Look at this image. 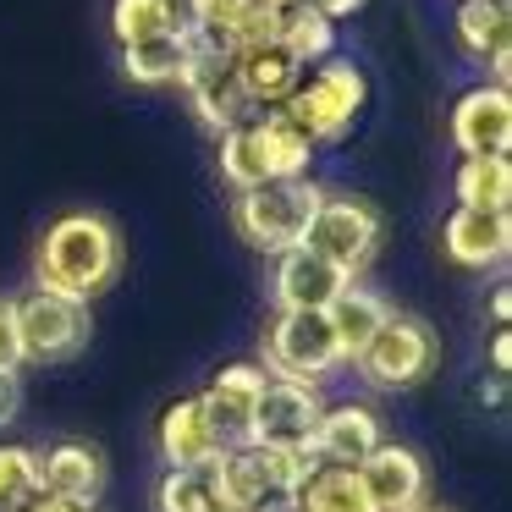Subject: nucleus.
<instances>
[{"label": "nucleus", "instance_id": "nucleus-21", "mask_svg": "<svg viewBox=\"0 0 512 512\" xmlns=\"http://www.w3.org/2000/svg\"><path fill=\"white\" fill-rule=\"evenodd\" d=\"M193 61V39L188 34H155V39H133L122 45V72L144 89H166V83H182Z\"/></svg>", "mask_w": 512, "mask_h": 512}, {"label": "nucleus", "instance_id": "nucleus-39", "mask_svg": "<svg viewBox=\"0 0 512 512\" xmlns=\"http://www.w3.org/2000/svg\"><path fill=\"white\" fill-rule=\"evenodd\" d=\"M221 512H226V507H221Z\"/></svg>", "mask_w": 512, "mask_h": 512}, {"label": "nucleus", "instance_id": "nucleus-7", "mask_svg": "<svg viewBox=\"0 0 512 512\" xmlns=\"http://www.w3.org/2000/svg\"><path fill=\"white\" fill-rule=\"evenodd\" d=\"M188 39H193V61H188V72H182L177 89L188 94L193 116H199L215 138L232 133V127H243V122H254L259 111H254V100L243 94V83H237L232 56L215 50V45H204L199 34H188Z\"/></svg>", "mask_w": 512, "mask_h": 512}, {"label": "nucleus", "instance_id": "nucleus-24", "mask_svg": "<svg viewBox=\"0 0 512 512\" xmlns=\"http://www.w3.org/2000/svg\"><path fill=\"white\" fill-rule=\"evenodd\" d=\"M254 138H259V155H265V177L270 182H292V177H309V160L314 144L287 122L281 111L254 116Z\"/></svg>", "mask_w": 512, "mask_h": 512}, {"label": "nucleus", "instance_id": "nucleus-2", "mask_svg": "<svg viewBox=\"0 0 512 512\" xmlns=\"http://www.w3.org/2000/svg\"><path fill=\"white\" fill-rule=\"evenodd\" d=\"M364 100H369V83H364V72H358V61L325 56L314 72H303V83L276 105V111L287 116L309 144H336V138H347V127L358 122Z\"/></svg>", "mask_w": 512, "mask_h": 512}, {"label": "nucleus", "instance_id": "nucleus-1", "mask_svg": "<svg viewBox=\"0 0 512 512\" xmlns=\"http://www.w3.org/2000/svg\"><path fill=\"white\" fill-rule=\"evenodd\" d=\"M116 276H122V237L105 215L72 210L45 226V237L34 248V281L45 292L94 303L100 292H111Z\"/></svg>", "mask_w": 512, "mask_h": 512}, {"label": "nucleus", "instance_id": "nucleus-29", "mask_svg": "<svg viewBox=\"0 0 512 512\" xmlns=\"http://www.w3.org/2000/svg\"><path fill=\"white\" fill-rule=\"evenodd\" d=\"M39 490V452L0 441V512H17Z\"/></svg>", "mask_w": 512, "mask_h": 512}, {"label": "nucleus", "instance_id": "nucleus-14", "mask_svg": "<svg viewBox=\"0 0 512 512\" xmlns=\"http://www.w3.org/2000/svg\"><path fill=\"white\" fill-rule=\"evenodd\" d=\"M380 441H386L380 435V413L369 402H336V408H320V419H314L309 452L331 468H358Z\"/></svg>", "mask_w": 512, "mask_h": 512}, {"label": "nucleus", "instance_id": "nucleus-26", "mask_svg": "<svg viewBox=\"0 0 512 512\" xmlns=\"http://www.w3.org/2000/svg\"><path fill=\"white\" fill-rule=\"evenodd\" d=\"M457 188V204H468V210H512V166L507 155H474L457 166L452 177Z\"/></svg>", "mask_w": 512, "mask_h": 512}, {"label": "nucleus", "instance_id": "nucleus-25", "mask_svg": "<svg viewBox=\"0 0 512 512\" xmlns=\"http://www.w3.org/2000/svg\"><path fill=\"white\" fill-rule=\"evenodd\" d=\"M292 507H298V512H375V501H369L358 468L320 463L309 479H303L298 496H292Z\"/></svg>", "mask_w": 512, "mask_h": 512}, {"label": "nucleus", "instance_id": "nucleus-27", "mask_svg": "<svg viewBox=\"0 0 512 512\" xmlns=\"http://www.w3.org/2000/svg\"><path fill=\"white\" fill-rule=\"evenodd\" d=\"M155 512H221L210 468H166L155 485Z\"/></svg>", "mask_w": 512, "mask_h": 512}, {"label": "nucleus", "instance_id": "nucleus-20", "mask_svg": "<svg viewBox=\"0 0 512 512\" xmlns=\"http://www.w3.org/2000/svg\"><path fill=\"white\" fill-rule=\"evenodd\" d=\"M232 67H237V83H243V94L254 100V111H276V105L303 83V67L276 45V39H270V45H254V50H237Z\"/></svg>", "mask_w": 512, "mask_h": 512}, {"label": "nucleus", "instance_id": "nucleus-5", "mask_svg": "<svg viewBox=\"0 0 512 512\" xmlns=\"http://www.w3.org/2000/svg\"><path fill=\"white\" fill-rule=\"evenodd\" d=\"M265 369L276 380H303V386L336 375L342 369V347L331 336L325 309H281L265 331Z\"/></svg>", "mask_w": 512, "mask_h": 512}, {"label": "nucleus", "instance_id": "nucleus-22", "mask_svg": "<svg viewBox=\"0 0 512 512\" xmlns=\"http://www.w3.org/2000/svg\"><path fill=\"white\" fill-rule=\"evenodd\" d=\"M386 314H391V303L380 298V292H364V287L336 292V303L325 309V320H331V336H336V347H342V364H353V358L364 353L369 336L386 325Z\"/></svg>", "mask_w": 512, "mask_h": 512}, {"label": "nucleus", "instance_id": "nucleus-15", "mask_svg": "<svg viewBox=\"0 0 512 512\" xmlns=\"http://www.w3.org/2000/svg\"><path fill=\"white\" fill-rule=\"evenodd\" d=\"M210 474H215V496H221L226 512H270V507H281V501H292V496H281L276 479H270L265 446H221Z\"/></svg>", "mask_w": 512, "mask_h": 512}, {"label": "nucleus", "instance_id": "nucleus-18", "mask_svg": "<svg viewBox=\"0 0 512 512\" xmlns=\"http://www.w3.org/2000/svg\"><path fill=\"white\" fill-rule=\"evenodd\" d=\"M39 490L61 496V501H89V507H100L105 457L89 441H56L50 452H39Z\"/></svg>", "mask_w": 512, "mask_h": 512}, {"label": "nucleus", "instance_id": "nucleus-32", "mask_svg": "<svg viewBox=\"0 0 512 512\" xmlns=\"http://www.w3.org/2000/svg\"><path fill=\"white\" fill-rule=\"evenodd\" d=\"M17 512H100V507H89V501H61V496H45V490H34V496H28Z\"/></svg>", "mask_w": 512, "mask_h": 512}, {"label": "nucleus", "instance_id": "nucleus-34", "mask_svg": "<svg viewBox=\"0 0 512 512\" xmlns=\"http://www.w3.org/2000/svg\"><path fill=\"white\" fill-rule=\"evenodd\" d=\"M309 6H314L320 17H331V23H336V17H353V12H364V0H309Z\"/></svg>", "mask_w": 512, "mask_h": 512}, {"label": "nucleus", "instance_id": "nucleus-37", "mask_svg": "<svg viewBox=\"0 0 512 512\" xmlns=\"http://www.w3.org/2000/svg\"><path fill=\"white\" fill-rule=\"evenodd\" d=\"M270 512H298V507H292V501H281V507H270Z\"/></svg>", "mask_w": 512, "mask_h": 512}, {"label": "nucleus", "instance_id": "nucleus-11", "mask_svg": "<svg viewBox=\"0 0 512 512\" xmlns=\"http://www.w3.org/2000/svg\"><path fill=\"white\" fill-rule=\"evenodd\" d=\"M358 479H364L375 512H419L424 496H430V468H424V457L402 441H380L375 452L358 463Z\"/></svg>", "mask_w": 512, "mask_h": 512}, {"label": "nucleus", "instance_id": "nucleus-17", "mask_svg": "<svg viewBox=\"0 0 512 512\" xmlns=\"http://www.w3.org/2000/svg\"><path fill=\"white\" fill-rule=\"evenodd\" d=\"M457 45L490 67V83L512 78V6L507 0H463L457 6Z\"/></svg>", "mask_w": 512, "mask_h": 512}, {"label": "nucleus", "instance_id": "nucleus-28", "mask_svg": "<svg viewBox=\"0 0 512 512\" xmlns=\"http://www.w3.org/2000/svg\"><path fill=\"white\" fill-rule=\"evenodd\" d=\"M221 177L232 182L237 193L259 188L265 177V155H259V138H254V122L232 127V133H221Z\"/></svg>", "mask_w": 512, "mask_h": 512}, {"label": "nucleus", "instance_id": "nucleus-38", "mask_svg": "<svg viewBox=\"0 0 512 512\" xmlns=\"http://www.w3.org/2000/svg\"><path fill=\"white\" fill-rule=\"evenodd\" d=\"M419 512H441V507H419Z\"/></svg>", "mask_w": 512, "mask_h": 512}, {"label": "nucleus", "instance_id": "nucleus-30", "mask_svg": "<svg viewBox=\"0 0 512 512\" xmlns=\"http://www.w3.org/2000/svg\"><path fill=\"white\" fill-rule=\"evenodd\" d=\"M23 369V347H17V320L12 303H0V375H17Z\"/></svg>", "mask_w": 512, "mask_h": 512}, {"label": "nucleus", "instance_id": "nucleus-10", "mask_svg": "<svg viewBox=\"0 0 512 512\" xmlns=\"http://www.w3.org/2000/svg\"><path fill=\"white\" fill-rule=\"evenodd\" d=\"M270 369L265 364H226L210 375V386L199 391V408L210 419V430L221 435V446H248V430H254V402L265 391Z\"/></svg>", "mask_w": 512, "mask_h": 512}, {"label": "nucleus", "instance_id": "nucleus-35", "mask_svg": "<svg viewBox=\"0 0 512 512\" xmlns=\"http://www.w3.org/2000/svg\"><path fill=\"white\" fill-rule=\"evenodd\" d=\"M507 314H512V287H496L490 292V320L507 325Z\"/></svg>", "mask_w": 512, "mask_h": 512}, {"label": "nucleus", "instance_id": "nucleus-13", "mask_svg": "<svg viewBox=\"0 0 512 512\" xmlns=\"http://www.w3.org/2000/svg\"><path fill=\"white\" fill-rule=\"evenodd\" d=\"M452 144L463 160L474 155H507L512 144V94L501 83H479L452 105Z\"/></svg>", "mask_w": 512, "mask_h": 512}, {"label": "nucleus", "instance_id": "nucleus-23", "mask_svg": "<svg viewBox=\"0 0 512 512\" xmlns=\"http://www.w3.org/2000/svg\"><path fill=\"white\" fill-rule=\"evenodd\" d=\"M276 45L309 72V67H320L325 56H336V23L314 12L309 0H298V6L276 12Z\"/></svg>", "mask_w": 512, "mask_h": 512}, {"label": "nucleus", "instance_id": "nucleus-31", "mask_svg": "<svg viewBox=\"0 0 512 512\" xmlns=\"http://www.w3.org/2000/svg\"><path fill=\"white\" fill-rule=\"evenodd\" d=\"M23 413V380L17 375H0V430Z\"/></svg>", "mask_w": 512, "mask_h": 512}, {"label": "nucleus", "instance_id": "nucleus-19", "mask_svg": "<svg viewBox=\"0 0 512 512\" xmlns=\"http://www.w3.org/2000/svg\"><path fill=\"white\" fill-rule=\"evenodd\" d=\"M160 463L166 468H210L215 452H221V435L210 430V419H204L199 397H177L166 413H160Z\"/></svg>", "mask_w": 512, "mask_h": 512}, {"label": "nucleus", "instance_id": "nucleus-8", "mask_svg": "<svg viewBox=\"0 0 512 512\" xmlns=\"http://www.w3.org/2000/svg\"><path fill=\"white\" fill-rule=\"evenodd\" d=\"M303 248H314V254L331 259L336 270L358 276V270L375 259V248H380V215L369 210L364 199L325 193L320 210H314V221H309V232H303Z\"/></svg>", "mask_w": 512, "mask_h": 512}, {"label": "nucleus", "instance_id": "nucleus-4", "mask_svg": "<svg viewBox=\"0 0 512 512\" xmlns=\"http://www.w3.org/2000/svg\"><path fill=\"white\" fill-rule=\"evenodd\" d=\"M12 320H17V347H23V364H67L89 347L94 336V314L89 303L78 298H61V292H23L12 303Z\"/></svg>", "mask_w": 512, "mask_h": 512}, {"label": "nucleus", "instance_id": "nucleus-16", "mask_svg": "<svg viewBox=\"0 0 512 512\" xmlns=\"http://www.w3.org/2000/svg\"><path fill=\"white\" fill-rule=\"evenodd\" d=\"M353 287L347 270H336L331 259H320L314 248H287L276 254V309H331L336 292Z\"/></svg>", "mask_w": 512, "mask_h": 512}, {"label": "nucleus", "instance_id": "nucleus-6", "mask_svg": "<svg viewBox=\"0 0 512 512\" xmlns=\"http://www.w3.org/2000/svg\"><path fill=\"white\" fill-rule=\"evenodd\" d=\"M353 369L369 380L375 391H408L419 380H430L435 369V331L413 314H386L369 347L353 358Z\"/></svg>", "mask_w": 512, "mask_h": 512}, {"label": "nucleus", "instance_id": "nucleus-12", "mask_svg": "<svg viewBox=\"0 0 512 512\" xmlns=\"http://www.w3.org/2000/svg\"><path fill=\"white\" fill-rule=\"evenodd\" d=\"M441 248L452 265L463 270H496L507 265V248H512V210H468L457 204L441 226Z\"/></svg>", "mask_w": 512, "mask_h": 512}, {"label": "nucleus", "instance_id": "nucleus-9", "mask_svg": "<svg viewBox=\"0 0 512 512\" xmlns=\"http://www.w3.org/2000/svg\"><path fill=\"white\" fill-rule=\"evenodd\" d=\"M320 391L303 386V380H265L254 402V430H248V446H309L314 419H320Z\"/></svg>", "mask_w": 512, "mask_h": 512}, {"label": "nucleus", "instance_id": "nucleus-36", "mask_svg": "<svg viewBox=\"0 0 512 512\" xmlns=\"http://www.w3.org/2000/svg\"><path fill=\"white\" fill-rule=\"evenodd\" d=\"M270 12H287V6H298V0H265Z\"/></svg>", "mask_w": 512, "mask_h": 512}, {"label": "nucleus", "instance_id": "nucleus-3", "mask_svg": "<svg viewBox=\"0 0 512 512\" xmlns=\"http://www.w3.org/2000/svg\"><path fill=\"white\" fill-rule=\"evenodd\" d=\"M325 188L309 177H292V182H259V188L237 193L232 204V226L248 248L259 254H287V248L303 243L314 210H320Z\"/></svg>", "mask_w": 512, "mask_h": 512}, {"label": "nucleus", "instance_id": "nucleus-33", "mask_svg": "<svg viewBox=\"0 0 512 512\" xmlns=\"http://www.w3.org/2000/svg\"><path fill=\"white\" fill-rule=\"evenodd\" d=\"M490 369H496L501 380H507V369H512V331L507 325H496V336H490Z\"/></svg>", "mask_w": 512, "mask_h": 512}]
</instances>
